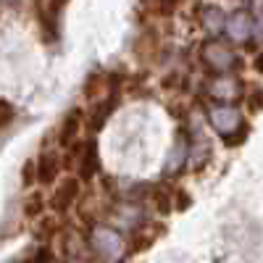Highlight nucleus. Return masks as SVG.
Segmentation results:
<instances>
[{"label": "nucleus", "mask_w": 263, "mask_h": 263, "mask_svg": "<svg viewBox=\"0 0 263 263\" xmlns=\"http://www.w3.org/2000/svg\"><path fill=\"white\" fill-rule=\"evenodd\" d=\"M79 129H82V111L74 108L63 116L61 121V129H58V145L61 147H71L77 140H79Z\"/></svg>", "instance_id": "nucleus-3"}, {"label": "nucleus", "mask_w": 263, "mask_h": 263, "mask_svg": "<svg viewBox=\"0 0 263 263\" xmlns=\"http://www.w3.org/2000/svg\"><path fill=\"white\" fill-rule=\"evenodd\" d=\"M42 208H45V200H42L40 195H32L27 200V205H24V213H27V218H37L42 213Z\"/></svg>", "instance_id": "nucleus-10"}, {"label": "nucleus", "mask_w": 263, "mask_h": 263, "mask_svg": "<svg viewBox=\"0 0 263 263\" xmlns=\"http://www.w3.org/2000/svg\"><path fill=\"white\" fill-rule=\"evenodd\" d=\"M227 32H229V37L237 40V42L248 40L250 32H253V21H250V16H248L245 11H237V13L227 21Z\"/></svg>", "instance_id": "nucleus-6"}, {"label": "nucleus", "mask_w": 263, "mask_h": 263, "mask_svg": "<svg viewBox=\"0 0 263 263\" xmlns=\"http://www.w3.org/2000/svg\"><path fill=\"white\" fill-rule=\"evenodd\" d=\"M27 263H53V255H50V250L48 248H40Z\"/></svg>", "instance_id": "nucleus-12"}, {"label": "nucleus", "mask_w": 263, "mask_h": 263, "mask_svg": "<svg viewBox=\"0 0 263 263\" xmlns=\"http://www.w3.org/2000/svg\"><path fill=\"white\" fill-rule=\"evenodd\" d=\"M16 119V108L8 100H0V129H6L8 124H13Z\"/></svg>", "instance_id": "nucleus-11"}, {"label": "nucleus", "mask_w": 263, "mask_h": 263, "mask_svg": "<svg viewBox=\"0 0 263 263\" xmlns=\"http://www.w3.org/2000/svg\"><path fill=\"white\" fill-rule=\"evenodd\" d=\"M114 108H116L114 100H103V105H98V111L92 114V129H100L108 121V116L114 114Z\"/></svg>", "instance_id": "nucleus-9"}, {"label": "nucleus", "mask_w": 263, "mask_h": 263, "mask_svg": "<svg viewBox=\"0 0 263 263\" xmlns=\"http://www.w3.org/2000/svg\"><path fill=\"white\" fill-rule=\"evenodd\" d=\"M92 245H95L98 255L105 258V260H116V258L121 255V250H124L121 237H119L114 229H105V227L92 234Z\"/></svg>", "instance_id": "nucleus-2"}, {"label": "nucleus", "mask_w": 263, "mask_h": 263, "mask_svg": "<svg viewBox=\"0 0 263 263\" xmlns=\"http://www.w3.org/2000/svg\"><path fill=\"white\" fill-rule=\"evenodd\" d=\"M211 116V126L216 132H221V135H232L234 129H239V114L229 105H218L208 114Z\"/></svg>", "instance_id": "nucleus-4"}, {"label": "nucleus", "mask_w": 263, "mask_h": 263, "mask_svg": "<svg viewBox=\"0 0 263 263\" xmlns=\"http://www.w3.org/2000/svg\"><path fill=\"white\" fill-rule=\"evenodd\" d=\"M203 55H205V61L213 66L216 71H227L229 66L234 63L232 53H229L227 48H221V45H208V48L203 50Z\"/></svg>", "instance_id": "nucleus-8"}, {"label": "nucleus", "mask_w": 263, "mask_h": 263, "mask_svg": "<svg viewBox=\"0 0 263 263\" xmlns=\"http://www.w3.org/2000/svg\"><path fill=\"white\" fill-rule=\"evenodd\" d=\"M77 200H79V179L69 177V179L58 182V187H55V192L50 197V205H53L55 213H66Z\"/></svg>", "instance_id": "nucleus-1"}, {"label": "nucleus", "mask_w": 263, "mask_h": 263, "mask_svg": "<svg viewBox=\"0 0 263 263\" xmlns=\"http://www.w3.org/2000/svg\"><path fill=\"white\" fill-rule=\"evenodd\" d=\"M58 171H61L58 153H42L37 158V182L40 184H53L58 179Z\"/></svg>", "instance_id": "nucleus-5"}, {"label": "nucleus", "mask_w": 263, "mask_h": 263, "mask_svg": "<svg viewBox=\"0 0 263 263\" xmlns=\"http://www.w3.org/2000/svg\"><path fill=\"white\" fill-rule=\"evenodd\" d=\"M98 171H100L98 147H95V145H87V147H84V156L79 158V179H82V182H90Z\"/></svg>", "instance_id": "nucleus-7"}, {"label": "nucleus", "mask_w": 263, "mask_h": 263, "mask_svg": "<svg viewBox=\"0 0 263 263\" xmlns=\"http://www.w3.org/2000/svg\"><path fill=\"white\" fill-rule=\"evenodd\" d=\"M213 92H216V95H218V92H227V95L234 92V82H218V84L213 87Z\"/></svg>", "instance_id": "nucleus-13"}]
</instances>
